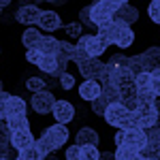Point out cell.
Wrapping results in <instances>:
<instances>
[{
  "instance_id": "cell-5",
  "label": "cell",
  "mask_w": 160,
  "mask_h": 160,
  "mask_svg": "<svg viewBox=\"0 0 160 160\" xmlns=\"http://www.w3.org/2000/svg\"><path fill=\"white\" fill-rule=\"evenodd\" d=\"M77 68H79V73L83 79H94V81H98L102 73H105V62H100L98 58H88V60L79 62L77 64Z\"/></svg>"
},
{
  "instance_id": "cell-36",
  "label": "cell",
  "mask_w": 160,
  "mask_h": 160,
  "mask_svg": "<svg viewBox=\"0 0 160 160\" xmlns=\"http://www.w3.org/2000/svg\"><path fill=\"white\" fill-rule=\"evenodd\" d=\"M148 15H149V19H152L154 24L160 26V0H152L148 4Z\"/></svg>"
},
{
  "instance_id": "cell-28",
  "label": "cell",
  "mask_w": 160,
  "mask_h": 160,
  "mask_svg": "<svg viewBox=\"0 0 160 160\" xmlns=\"http://www.w3.org/2000/svg\"><path fill=\"white\" fill-rule=\"evenodd\" d=\"M115 160H145V158L141 156V152L122 145V148H115Z\"/></svg>"
},
{
  "instance_id": "cell-50",
  "label": "cell",
  "mask_w": 160,
  "mask_h": 160,
  "mask_svg": "<svg viewBox=\"0 0 160 160\" xmlns=\"http://www.w3.org/2000/svg\"><path fill=\"white\" fill-rule=\"evenodd\" d=\"M111 4H115V7H120V4H128L130 0H109Z\"/></svg>"
},
{
  "instance_id": "cell-24",
  "label": "cell",
  "mask_w": 160,
  "mask_h": 160,
  "mask_svg": "<svg viewBox=\"0 0 160 160\" xmlns=\"http://www.w3.org/2000/svg\"><path fill=\"white\" fill-rule=\"evenodd\" d=\"M58 58L56 56H45L43 53V58H41V62H38V66L37 68H41L43 73H47V75H53V77H58L60 79V75H58Z\"/></svg>"
},
{
  "instance_id": "cell-51",
  "label": "cell",
  "mask_w": 160,
  "mask_h": 160,
  "mask_svg": "<svg viewBox=\"0 0 160 160\" xmlns=\"http://www.w3.org/2000/svg\"><path fill=\"white\" fill-rule=\"evenodd\" d=\"M11 2H13V0H0V9H7Z\"/></svg>"
},
{
  "instance_id": "cell-45",
  "label": "cell",
  "mask_w": 160,
  "mask_h": 160,
  "mask_svg": "<svg viewBox=\"0 0 160 160\" xmlns=\"http://www.w3.org/2000/svg\"><path fill=\"white\" fill-rule=\"evenodd\" d=\"M9 98H11V94L2 90V92H0V115H2V118L7 115V102H9Z\"/></svg>"
},
{
  "instance_id": "cell-31",
  "label": "cell",
  "mask_w": 160,
  "mask_h": 160,
  "mask_svg": "<svg viewBox=\"0 0 160 160\" xmlns=\"http://www.w3.org/2000/svg\"><path fill=\"white\" fill-rule=\"evenodd\" d=\"M143 53H145V58H148L149 64H152V71L158 68L160 66V45H152V47H148Z\"/></svg>"
},
{
  "instance_id": "cell-2",
  "label": "cell",
  "mask_w": 160,
  "mask_h": 160,
  "mask_svg": "<svg viewBox=\"0 0 160 160\" xmlns=\"http://www.w3.org/2000/svg\"><path fill=\"white\" fill-rule=\"evenodd\" d=\"M79 47H83L88 51V56L90 58H100L105 51H107V43L98 37V34H83V37L79 38V43H77Z\"/></svg>"
},
{
  "instance_id": "cell-13",
  "label": "cell",
  "mask_w": 160,
  "mask_h": 160,
  "mask_svg": "<svg viewBox=\"0 0 160 160\" xmlns=\"http://www.w3.org/2000/svg\"><path fill=\"white\" fill-rule=\"evenodd\" d=\"M115 22H120V24H126V26H132L139 22V9L132 7L130 2L128 4H120L118 9H115V17H113Z\"/></svg>"
},
{
  "instance_id": "cell-34",
  "label": "cell",
  "mask_w": 160,
  "mask_h": 160,
  "mask_svg": "<svg viewBox=\"0 0 160 160\" xmlns=\"http://www.w3.org/2000/svg\"><path fill=\"white\" fill-rule=\"evenodd\" d=\"M64 32H66L71 38H73V37L75 38H81V37H83V24H81V22H71V24L64 26Z\"/></svg>"
},
{
  "instance_id": "cell-8",
  "label": "cell",
  "mask_w": 160,
  "mask_h": 160,
  "mask_svg": "<svg viewBox=\"0 0 160 160\" xmlns=\"http://www.w3.org/2000/svg\"><path fill=\"white\" fill-rule=\"evenodd\" d=\"M122 145L141 152V149L148 145V135H145V130H143V128H128V130H124ZM122 145H120V148H122Z\"/></svg>"
},
{
  "instance_id": "cell-44",
  "label": "cell",
  "mask_w": 160,
  "mask_h": 160,
  "mask_svg": "<svg viewBox=\"0 0 160 160\" xmlns=\"http://www.w3.org/2000/svg\"><path fill=\"white\" fill-rule=\"evenodd\" d=\"M152 90L156 92V96L160 98V66L152 71Z\"/></svg>"
},
{
  "instance_id": "cell-1",
  "label": "cell",
  "mask_w": 160,
  "mask_h": 160,
  "mask_svg": "<svg viewBox=\"0 0 160 160\" xmlns=\"http://www.w3.org/2000/svg\"><path fill=\"white\" fill-rule=\"evenodd\" d=\"M92 22H94V26L98 28V26L107 24V22H113V17H115V4H111L109 0H96L92 7Z\"/></svg>"
},
{
  "instance_id": "cell-20",
  "label": "cell",
  "mask_w": 160,
  "mask_h": 160,
  "mask_svg": "<svg viewBox=\"0 0 160 160\" xmlns=\"http://www.w3.org/2000/svg\"><path fill=\"white\" fill-rule=\"evenodd\" d=\"M132 73H135V77L139 73H152V64H149V60L145 58V53H135V56H128V64H126Z\"/></svg>"
},
{
  "instance_id": "cell-4",
  "label": "cell",
  "mask_w": 160,
  "mask_h": 160,
  "mask_svg": "<svg viewBox=\"0 0 160 160\" xmlns=\"http://www.w3.org/2000/svg\"><path fill=\"white\" fill-rule=\"evenodd\" d=\"M145 135H148V145L141 149V156H143V158L160 160V126L148 128Z\"/></svg>"
},
{
  "instance_id": "cell-38",
  "label": "cell",
  "mask_w": 160,
  "mask_h": 160,
  "mask_svg": "<svg viewBox=\"0 0 160 160\" xmlns=\"http://www.w3.org/2000/svg\"><path fill=\"white\" fill-rule=\"evenodd\" d=\"M0 143L2 145H9L11 143V128H9L7 120H0Z\"/></svg>"
},
{
  "instance_id": "cell-25",
  "label": "cell",
  "mask_w": 160,
  "mask_h": 160,
  "mask_svg": "<svg viewBox=\"0 0 160 160\" xmlns=\"http://www.w3.org/2000/svg\"><path fill=\"white\" fill-rule=\"evenodd\" d=\"M58 38H53L51 34H45V37H41V41H38V49H41V53H45V56H56V51H58Z\"/></svg>"
},
{
  "instance_id": "cell-57",
  "label": "cell",
  "mask_w": 160,
  "mask_h": 160,
  "mask_svg": "<svg viewBox=\"0 0 160 160\" xmlns=\"http://www.w3.org/2000/svg\"><path fill=\"white\" fill-rule=\"evenodd\" d=\"M145 160H154V158H145Z\"/></svg>"
},
{
  "instance_id": "cell-23",
  "label": "cell",
  "mask_w": 160,
  "mask_h": 160,
  "mask_svg": "<svg viewBox=\"0 0 160 160\" xmlns=\"http://www.w3.org/2000/svg\"><path fill=\"white\" fill-rule=\"evenodd\" d=\"M75 51H77V45L68 43V41H60L58 43V51H56V58L62 62H71V60H75Z\"/></svg>"
},
{
  "instance_id": "cell-48",
  "label": "cell",
  "mask_w": 160,
  "mask_h": 160,
  "mask_svg": "<svg viewBox=\"0 0 160 160\" xmlns=\"http://www.w3.org/2000/svg\"><path fill=\"white\" fill-rule=\"evenodd\" d=\"M98 160H115V152H105V154H100Z\"/></svg>"
},
{
  "instance_id": "cell-32",
  "label": "cell",
  "mask_w": 160,
  "mask_h": 160,
  "mask_svg": "<svg viewBox=\"0 0 160 160\" xmlns=\"http://www.w3.org/2000/svg\"><path fill=\"white\" fill-rule=\"evenodd\" d=\"M26 88H28L32 94H34V92H43V90H47V81H45L43 77H28Z\"/></svg>"
},
{
  "instance_id": "cell-26",
  "label": "cell",
  "mask_w": 160,
  "mask_h": 160,
  "mask_svg": "<svg viewBox=\"0 0 160 160\" xmlns=\"http://www.w3.org/2000/svg\"><path fill=\"white\" fill-rule=\"evenodd\" d=\"M17 160H45V156H43V152L34 143V145H30V148H26V149H19L17 152Z\"/></svg>"
},
{
  "instance_id": "cell-49",
  "label": "cell",
  "mask_w": 160,
  "mask_h": 160,
  "mask_svg": "<svg viewBox=\"0 0 160 160\" xmlns=\"http://www.w3.org/2000/svg\"><path fill=\"white\" fill-rule=\"evenodd\" d=\"M154 107H156V115H158V124H156V126H160V98L154 102Z\"/></svg>"
},
{
  "instance_id": "cell-27",
  "label": "cell",
  "mask_w": 160,
  "mask_h": 160,
  "mask_svg": "<svg viewBox=\"0 0 160 160\" xmlns=\"http://www.w3.org/2000/svg\"><path fill=\"white\" fill-rule=\"evenodd\" d=\"M100 96L107 100V105H111V102H120V90L113 86V83H102V92H100Z\"/></svg>"
},
{
  "instance_id": "cell-19",
  "label": "cell",
  "mask_w": 160,
  "mask_h": 160,
  "mask_svg": "<svg viewBox=\"0 0 160 160\" xmlns=\"http://www.w3.org/2000/svg\"><path fill=\"white\" fill-rule=\"evenodd\" d=\"M137 41L135 37V30L130 28V26L122 24L120 26V32H118V37H115V47H120V49H128V47H132V43Z\"/></svg>"
},
{
  "instance_id": "cell-12",
  "label": "cell",
  "mask_w": 160,
  "mask_h": 160,
  "mask_svg": "<svg viewBox=\"0 0 160 160\" xmlns=\"http://www.w3.org/2000/svg\"><path fill=\"white\" fill-rule=\"evenodd\" d=\"M111 83L118 88V90L132 86V83H135V73H132L128 66H118V68H113V73H111Z\"/></svg>"
},
{
  "instance_id": "cell-30",
  "label": "cell",
  "mask_w": 160,
  "mask_h": 160,
  "mask_svg": "<svg viewBox=\"0 0 160 160\" xmlns=\"http://www.w3.org/2000/svg\"><path fill=\"white\" fill-rule=\"evenodd\" d=\"M7 124H9V128L13 130H24V128H30V120H28V115H13V118H4Z\"/></svg>"
},
{
  "instance_id": "cell-55",
  "label": "cell",
  "mask_w": 160,
  "mask_h": 160,
  "mask_svg": "<svg viewBox=\"0 0 160 160\" xmlns=\"http://www.w3.org/2000/svg\"><path fill=\"white\" fill-rule=\"evenodd\" d=\"M0 92H2V81H0Z\"/></svg>"
},
{
  "instance_id": "cell-29",
  "label": "cell",
  "mask_w": 160,
  "mask_h": 160,
  "mask_svg": "<svg viewBox=\"0 0 160 160\" xmlns=\"http://www.w3.org/2000/svg\"><path fill=\"white\" fill-rule=\"evenodd\" d=\"M34 143H37V148L41 149V152H43V156H45V158H47V156H49V154H56V145H53V143H51V139L47 135H45V132H43V135L38 137L37 141H34Z\"/></svg>"
},
{
  "instance_id": "cell-21",
  "label": "cell",
  "mask_w": 160,
  "mask_h": 160,
  "mask_svg": "<svg viewBox=\"0 0 160 160\" xmlns=\"http://www.w3.org/2000/svg\"><path fill=\"white\" fill-rule=\"evenodd\" d=\"M26 111H28V105H26V100L22 96H15L11 94V98L7 102V115L4 118H13V115H26Z\"/></svg>"
},
{
  "instance_id": "cell-22",
  "label": "cell",
  "mask_w": 160,
  "mask_h": 160,
  "mask_svg": "<svg viewBox=\"0 0 160 160\" xmlns=\"http://www.w3.org/2000/svg\"><path fill=\"white\" fill-rule=\"evenodd\" d=\"M41 30L38 28H34V26H30V28H26L24 32H22V45L26 47V51L28 49H34L38 45V41H41Z\"/></svg>"
},
{
  "instance_id": "cell-53",
  "label": "cell",
  "mask_w": 160,
  "mask_h": 160,
  "mask_svg": "<svg viewBox=\"0 0 160 160\" xmlns=\"http://www.w3.org/2000/svg\"><path fill=\"white\" fill-rule=\"evenodd\" d=\"M45 160H60V158H58L56 154H49V156H47V158H45Z\"/></svg>"
},
{
  "instance_id": "cell-9",
  "label": "cell",
  "mask_w": 160,
  "mask_h": 160,
  "mask_svg": "<svg viewBox=\"0 0 160 160\" xmlns=\"http://www.w3.org/2000/svg\"><path fill=\"white\" fill-rule=\"evenodd\" d=\"M41 15H43V11L38 9L37 4H22V7L15 11V22H19V24H24V26L30 28V26L38 24Z\"/></svg>"
},
{
  "instance_id": "cell-35",
  "label": "cell",
  "mask_w": 160,
  "mask_h": 160,
  "mask_svg": "<svg viewBox=\"0 0 160 160\" xmlns=\"http://www.w3.org/2000/svg\"><path fill=\"white\" fill-rule=\"evenodd\" d=\"M135 86L137 90H148V88H152V73H139L135 77Z\"/></svg>"
},
{
  "instance_id": "cell-42",
  "label": "cell",
  "mask_w": 160,
  "mask_h": 160,
  "mask_svg": "<svg viewBox=\"0 0 160 160\" xmlns=\"http://www.w3.org/2000/svg\"><path fill=\"white\" fill-rule=\"evenodd\" d=\"M107 64L115 66V68H118V66H126V64H128V56H124V53H113Z\"/></svg>"
},
{
  "instance_id": "cell-7",
  "label": "cell",
  "mask_w": 160,
  "mask_h": 160,
  "mask_svg": "<svg viewBox=\"0 0 160 160\" xmlns=\"http://www.w3.org/2000/svg\"><path fill=\"white\" fill-rule=\"evenodd\" d=\"M75 113H77V109H75L73 102L62 98V100H56V105H53V109H51V118L58 124H68V122L75 120Z\"/></svg>"
},
{
  "instance_id": "cell-47",
  "label": "cell",
  "mask_w": 160,
  "mask_h": 160,
  "mask_svg": "<svg viewBox=\"0 0 160 160\" xmlns=\"http://www.w3.org/2000/svg\"><path fill=\"white\" fill-rule=\"evenodd\" d=\"M122 141H124V130L120 128V130L115 132V137H113V143H115V148H120V145H122Z\"/></svg>"
},
{
  "instance_id": "cell-16",
  "label": "cell",
  "mask_w": 160,
  "mask_h": 160,
  "mask_svg": "<svg viewBox=\"0 0 160 160\" xmlns=\"http://www.w3.org/2000/svg\"><path fill=\"white\" fill-rule=\"evenodd\" d=\"M38 30H45V32H53V30H60L62 28V19L56 11H43L41 19H38Z\"/></svg>"
},
{
  "instance_id": "cell-59",
  "label": "cell",
  "mask_w": 160,
  "mask_h": 160,
  "mask_svg": "<svg viewBox=\"0 0 160 160\" xmlns=\"http://www.w3.org/2000/svg\"><path fill=\"white\" fill-rule=\"evenodd\" d=\"M15 160H17V158H15Z\"/></svg>"
},
{
  "instance_id": "cell-54",
  "label": "cell",
  "mask_w": 160,
  "mask_h": 160,
  "mask_svg": "<svg viewBox=\"0 0 160 160\" xmlns=\"http://www.w3.org/2000/svg\"><path fill=\"white\" fill-rule=\"evenodd\" d=\"M58 4H66V0H58Z\"/></svg>"
},
{
  "instance_id": "cell-11",
  "label": "cell",
  "mask_w": 160,
  "mask_h": 160,
  "mask_svg": "<svg viewBox=\"0 0 160 160\" xmlns=\"http://www.w3.org/2000/svg\"><path fill=\"white\" fill-rule=\"evenodd\" d=\"M45 135L51 139V143L56 145V148H64L66 145V141H68V137H71V132H68V128H66V124H51V126H47L45 128Z\"/></svg>"
},
{
  "instance_id": "cell-14",
  "label": "cell",
  "mask_w": 160,
  "mask_h": 160,
  "mask_svg": "<svg viewBox=\"0 0 160 160\" xmlns=\"http://www.w3.org/2000/svg\"><path fill=\"white\" fill-rule=\"evenodd\" d=\"M34 141H37V139H34L32 132H30V128H24V130H13V132H11V148L15 149V152L34 145Z\"/></svg>"
},
{
  "instance_id": "cell-39",
  "label": "cell",
  "mask_w": 160,
  "mask_h": 160,
  "mask_svg": "<svg viewBox=\"0 0 160 160\" xmlns=\"http://www.w3.org/2000/svg\"><path fill=\"white\" fill-rule=\"evenodd\" d=\"M41 58H43V53H41V49H38V47L26 51V62H30V64H34V66H38Z\"/></svg>"
},
{
  "instance_id": "cell-18",
  "label": "cell",
  "mask_w": 160,
  "mask_h": 160,
  "mask_svg": "<svg viewBox=\"0 0 160 160\" xmlns=\"http://www.w3.org/2000/svg\"><path fill=\"white\" fill-rule=\"evenodd\" d=\"M75 143L77 145H98L100 143V137H98V130L92 128V126H83L77 137H75Z\"/></svg>"
},
{
  "instance_id": "cell-17",
  "label": "cell",
  "mask_w": 160,
  "mask_h": 160,
  "mask_svg": "<svg viewBox=\"0 0 160 160\" xmlns=\"http://www.w3.org/2000/svg\"><path fill=\"white\" fill-rule=\"evenodd\" d=\"M120 26H122V24L115 22V19H113V22H107V24H102V26L96 28V34H98L107 45H113V43H115V37H118V32H120Z\"/></svg>"
},
{
  "instance_id": "cell-15",
  "label": "cell",
  "mask_w": 160,
  "mask_h": 160,
  "mask_svg": "<svg viewBox=\"0 0 160 160\" xmlns=\"http://www.w3.org/2000/svg\"><path fill=\"white\" fill-rule=\"evenodd\" d=\"M102 92V83L100 81H94V79H86L81 86H79V98H83L86 102H92L96 100Z\"/></svg>"
},
{
  "instance_id": "cell-56",
  "label": "cell",
  "mask_w": 160,
  "mask_h": 160,
  "mask_svg": "<svg viewBox=\"0 0 160 160\" xmlns=\"http://www.w3.org/2000/svg\"><path fill=\"white\" fill-rule=\"evenodd\" d=\"M0 160H11V158H0Z\"/></svg>"
},
{
  "instance_id": "cell-40",
  "label": "cell",
  "mask_w": 160,
  "mask_h": 160,
  "mask_svg": "<svg viewBox=\"0 0 160 160\" xmlns=\"http://www.w3.org/2000/svg\"><path fill=\"white\" fill-rule=\"evenodd\" d=\"M58 81H60V88H62V90H73V88H75V77L71 73H62Z\"/></svg>"
},
{
  "instance_id": "cell-43",
  "label": "cell",
  "mask_w": 160,
  "mask_h": 160,
  "mask_svg": "<svg viewBox=\"0 0 160 160\" xmlns=\"http://www.w3.org/2000/svg\"><path fill=\"white\" fill-rule=\"evenodd\" d=\"M66 160H81V148L77 143L66 148Z\"/></svg>"
},
{
  "instance_id": "cell-6",
  "label": "cell",
  "mask_w": 160,
  "mask_h": 160,
  "mask_svg": "<svg viewBox=\"0 0 160 160\" xmlns=\"http://www.w3.org/2000/svg\"><path fill=\"white\" fill-rule=\"evenodd\" d=\"M128 113L130 111L126 109V105L124 102H111V105H107V109H105V122L109 124V126H115V128H120L124 124V120L128 118Z\"/></svg>"
},
{
  "instance_id": "cell-10",
  "label": "cell",
  "mask_w": 160,
  "mask_h": 160,
  "mask_svg": "<svg viewBox=\"0 0 160 160\" xmlns=\"http://www.w3.org/2000/svg\"><path fill=\"white\" fill-rule=\"evenodd\" d=\"M135 115H137L139 128H143V130H148V128L158 124V115H156V107L154 105H139L135 109Z\"/></svg>"
},
{
  "instance_id": "cell-3",
  "label": "cell",
  "mask_w": 160,
  "mask_h": 160,
  "mask_svg": "<svg viewBox=\"0 0 160 160\" xmlns=\"http://www.w3.org/2000/svg\"><path fill=\"white\" fill-rule=\"evenodd\" d=\"M30 105H32V109L37 111L38 115H47V113H51L53 105H56V96L51 94L49 90L34 92V94H32V98H30Z\"/></svg>"
},
{
  "instance_id": "cell-33",
  "label": "cell",
  "mask_w": 160,
  "mask_h": 160,
  "mask_svg": "<svg viewBox=\"0 0 160 160\" xmlns=\"http://www.w3.org/2000/svg\"><path fill=\"white\" fill-rule=\"evenodd\" d=\"M81 148V160H98L100 152L98 145H79Z\"/></svg>"
},
{
  "instance_id": "cell-46",
  "label": "cell",
  "mask_w": 160,
  "mask_h": 160,
  "mask_svg": "<svg viewBox=\"0 0 160 160\" xmlns=\"http://www.w3.org/2000/svg\"><path fill=\"white\" fill-rule=\"evenodd\" d=\"M88 58H90V56H88V51L83 49V47H79V45H77V51H75V64H79V62H83V60H88Z\"/></svg>"
},
{
  "instance_id": "cell-41",
  "label": "cell",
  "mask_w": 160,
  "mask_h": 160,
  "mask_svg": "<svg viewBox=\"0 0 160 160\" xmlns=\"http://www.w3.org/2000/svg\"><path fill=\"white\" fill-rule=\"evenodd\" d=\"M105 109H107V100L98 96L96 100H92V111H94V115H105Z\"/></svg>"
},
{
  "instance_id": "cell-52",
  "label": "cell",
  "mask_w": 160,
  "mask_h": 160,
  "mask_svg": "<svg viewBox=\"0 0 160 160\" xmlns=\"http://www.w3.org/2000/svg\"><path fill=\"white\" fill-rule=\"evenodd\" d=\"M38 0H19V7H22V4H37Z\"/></svg>"
},
{
  "instance_id": "cell-58",
  "label": "cell",
  "mask_w": 160,
  "mask_h": 160,
  "mask_svg": "<svg viewBox=\"0 0 160 160\" xmlns=\"http://www.w3.org/2000/svg\"><path fill=\"white\" fill-rule=\"evenodd\" d=\"M0 120H4V118H2V115H0Z\"/></svg>"
},
{
  "instance_id": "cell-37",
  "label": "cell",
  "mask_w": 160,
  "mask_h": 160,
  "mask_svg": "<svg viewBox=\"0 0 160 160\" xmlns=\"http://www.w3.org/2000/svg\"><path fill=\"white\" fill-rule=\"evenodd\" d=\"M79 22H81V24H83V28H96V26H94V22H92V9H90V7H83V9H81V11H79Z\"/></svg>"
}]
</instances>
